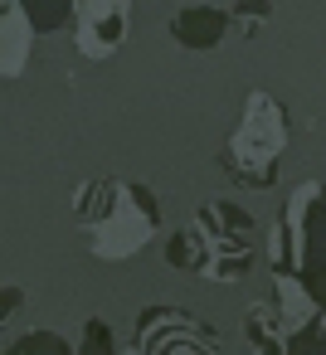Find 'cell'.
<instances>
[{
  "instance_id": "obj_5",
  "label": "cell",
  "mask_w": 326,
  "mask_h": 355,
  "mask_svg": "<svg viewBox=\"0 0 326 355\" xmlns=\"http://www.w3.org/2000/svg\"><path fill=\"white\" fill-rule=\"evenodd\" d=\"M141 355H219V331L185 306H146L132 326Z\"/></svg>"
},
{
  "instance_id": "obj_3",
  "label": "cell",
  "mask_w": 326,
  "mask_h": 355,
  "mask_svg": "<svg viewBox=\"0 0 326 355\" xmlns=\"http://www.w3.org/2000/svg\"><path fill=\"white\" fill-rule=\"evenodd\" d=\"M195 234H200V272L209 282H239L253 258H258V219L239 209L234 200H209L195 209Z\"/></svg>"
},
{
  "instance_id": "obj_6",
  "label": "cell",
  "mask_w": 326,
  "mask_h": 355,
  "mask_svg": "<svg viewBox=\"0 0 326 355\" xmlns=\"http://www.w3.org/2000/svg\"><path fill=\"white\" fill-rule=\"evenodd\" d=\"M127 6L122 0H78L74 15V40L83 59H112L117 44L127 40Z\"/></svg>"
},
{
  "instance_id": "obj_8",
  "label": "cell",
  "mask_w": 326,
  "mask_h": 355,
  "mask_svg": "<svg viewBox=\"0 0 326 355\" xmlns=\"http://www.w3.org/2000/svg\"><path fill=\"white\" fill-rule=\"evenodd\" d=\"M243 340L253 345V355H287V321H282V311H277L273 297L248 302V311H243Z\"/></svg>"
},
{
  "instance_id": "obj_14",
  "label": "cell",
  "mask_w": 326,
  "mask_h": 355,
  "mask_svg": "<svg viewBox=\"0 0 326 355\" xmlns=\"http://www.w3.org/2000/svg\"><path fill=\"white\" fill-rule=\"evenodd\" d=\"M166 263L185 268V272H200V234H195V224H185V229H175L166 239Z\"/></svg>"
},
{
  "instance_id": "obj_11",
  "label": "cell",
  "mask_w": 326,
  "mask_h": 355,
  "mask_svg": "<svg viewBox=\"0 0 326 355\" xmlns=\"http://www.w3.org/2000/svg\"><path fill=\"white\" fill-rule=\"evenodd\" d=\"M25 15H30L35 35H54V30H74L78 6H69V0H30Z\"/></svg>"
},
{
  "instance_id": "obj_15",
  "label": "cell",
  "mask_w": 326,
  "mask_h": 355,
  "mask_svg": "<svg viewBox=\"0 0 326 355\" xmlns=\"http://www.w3.org/2000/svg\"><path fill=\"white\" fill-rule=\"evenodd\" d=\"M229 20H234V30H239L243 40H253V35L273 20V6H268V0H234V6H229Z\"/></svg>"
},
{
  "instance_id": "obj_16",
  "label": "cell",
  "mask_w": 326,
  "mask_h": 355,
  "mask_svg": "<svg viewBox=\"0 0 326 355\" xmlns=\"http://www.w3.org/2000/svg\"><path fill=\"white\" fill-rule=\"evenodd\" d=\"M15 306H25V292L15 287V282H6V306H0V321L10 326V316H15Z\"/></svg>"
},
{
  "instance_id": "obj_12",
  "label": "cell",
  "mask_w": 326,
  "mask_h": 355,
  "mask_svg": "<svg viewBox=\"0 0 326 355\" xmlns=\"http://www.w3.org/2000/svg\"><path fill=\"white\" fill-rule=\"evenodd\" d=\"M287 355H326V302L311 311V321L287 331Z\"/></svg>"
},
{
  "instance_id": "obj_7",
  "label": "cell",
  "mask_w": 326,
  "mask_h": 355,
  "mask_svg": "<svg viewBox=\"0 0 326 355\" xmlns=\"http://www.w3.org/2000/svg\"><path fill=\"white\" fill-rule=\"evenodd\" d=\"M234 20H229V6H180L171 15V40L190 54H209L229 40Z\"/></svg>"
},
{
  "instance_id": "obj_9",
  "label": "cell",
  "mask_w": 326,
  "mask_h": 355,
  "mask_svg": "<svg viewBox=\"0 0 326 355\" xmlns=\"http://www.w3.org/2000/svg\"><path fill=\"white\" fill-rule=\"evenodd\" d=\"M0 73L6 78H20L25 73V64H30V40H35V25H30V15H25V6H10L0 10Z\"/></svg>"
},
{
  "instance_id": "obj_10",
  "label": "cell",
  "mask_w": 326,
  "mask_h": 355,
  "mask_svg": "<svg viewBox=\"0 0 326 355\" xmlns=\"http://www.w3.org/2000/svg\"><path fill=\"white\" fill-rule=\"evenodd\" d=\"M0 355H78V345H69V336H59L49 326H35V331L6 336V350Z\"/></svg>"
},
{
  "instance_id": "obj_4",
  "label": "cell",
  "mask_w": 326,
  "mask_h": 355,
  "mask_svg": "<svg viewBox=\"0 0 326 355\" xmlns=\"http://www.w3.org/2000/svg\"><path fill=\"white\" fill-rule=\"evenodd\" d=\"M277 224L292 243V277L316 302H326V180H302Z\"/></svg>"
},
{
  "instance_id": "obj_1",
  "label": "cell",
  "mask_w": 326,
  "mask_h": 355,
  "mask_svg": "<svg viewBox=\"0 0 326 355\" xmlns=\"http://www.w3.org/2000/svg\"><path fill=\"white\" fill-rule=\"evenodd\" d=\"M74 219L88 234V253L98 263H127L151 239H161V205L146 180H88L74 190Z\"/></svg>"
},
{
  "instance_id": "obj_17",
  "label": "cell",
  "mask_w": 326,
  "mask_h": 355,
  "mask_svg": "<svg viewBox=\"0 0 326 355\" xmlns=\"http://www.w3.org/2000/svg\"><path fill=\"white\" fill-rule=\"evenodd\" d=\"M122 355H141V350H137V345H127V350H122Z\"/></svg>"
},
{
  "instance_id": "obj_13",
  "label": "cell",
  "mask_w": 326,
  "mask_h": 355,
  "mask_svg": "<svg viewBox=\"0 0 326 355\" xmlns=\"http://www.w3.org/2000/svg\"><path fill=\"white\" fill-rule=\"evenodd\" d=\"M78 355H122L117 350V331L108 316H88L78 331Z\"/></svg>"
},
{
  "instance_id": "obj_2",
  "label": "cell",
  "mask_w": 326,
  "mask_h": 355,
  "mask_svg": "<svg viewBox=\"0 0 326 355\" xmlns=\"http://www.w3.org/2000/svg\"><path fill=\"white\" fill-rule=\"evenodd\" d=\"M292 141V122L282 112V103L263 88H253L243 98V117L234 127V137L219 151V171L243 185V190H273L277 185V161Z\"/></svg>"
}]
</instances>
